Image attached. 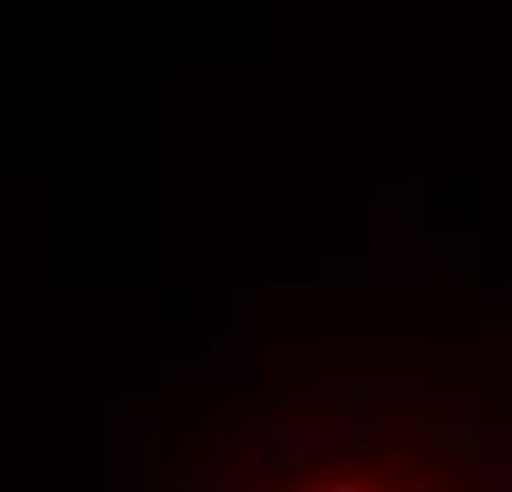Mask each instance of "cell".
<instances>
[{
    "instance_id": "obj_1",
    "label": "cell",
    "mask_w": 512,
    "mask_h": 492,
    "mask_svg": "<svg viewBox=\"0 0 512 492\" xmlns=\"http://www.w3.org/2000/svg\"><path fill=\"white\" fill-rule=\"evenodd\" d=\"M300 492H413V486H373L366 473H333V479H320V486H300Z\"/></svg>"
}]
</instances>
